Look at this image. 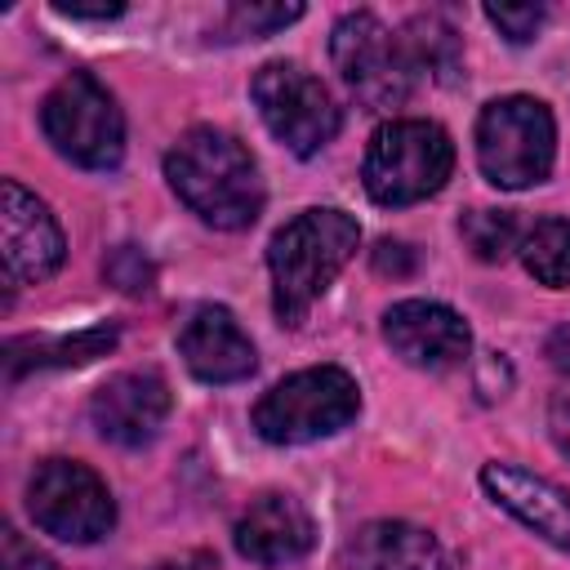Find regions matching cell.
<instances>
[{
    "mask_svg": "<svg viewBox=\"0 0 570 570\" xmlns=\"http://www.w3.org/2000/svg\"><path fill=\"white\" fill-rule=\"evenodd\" d=\"M481 490L490 494L494 508H503L512 521H521L543 543H552L570 557V494L557 481L494 459V463L481 468Z\"/></svg>",
    "mask_w": 570,
    "mask_h": 570,
    "instance_id": "obj_14",
    "label": "cell"
},
{
    "mask_svg": "<svg viewBox=\"0 0 570 570\" xmlns=\"http://www.w3.org/2000/svg\"><path fill=\"white\" fill-rule=\"evenodd\" d=\"M401 40H405V53L414 62V76H428L436 85H454L459 80L463 45H459V31L441 13H414L401 27Z\"/></svg>",
    "mask_w": 570,
    "mask_h": 570,
    "instance_id": "obj_18",
    "label": "cell"
},
{
    "mask_svg": "<svg viewBox=\"0 0 570 570\" xmlns=\"http://www.w3.org/2000/svg\"><path fill=\"white\" fill-rule=\"evenodd\" d=\"M169 405H174V396H169L165 374H156V370H125V374H111L94 392L89 423H94V432L102 441L138 450V445L156 441V432L169 419Z\"/></svg>",
    "mask_w": 570,
    "mask_h": 570,
    "instance_id": "obj_12",
    "label": "cell"
},
{
    "mask_svg": "<svg viewBox=\"0 0 570 570\" xmlns=\"http://www.w3.org/2000/svg\"><path fill=\"white\" fill-rule=\"evenodd\" d=\"M298 18H303V4H232L223 18V31L232 40H240V36L258 40V36H272L289 22H298Z\"/></svg>",
    "mask_w": 570,
    "mask_h": 570,
    "instance_id": "obj_21",
    "label": "cell"
},
{
    "mask_svg": "<svg viewBox=\"0 0 570 570\" xmlns=\"http://www.w3.org/2000/svg\"><path fill=\"white\" fill-rule=\"evenodd\" d=\"M102 276L120 289V294H147L151 289V281H156V267H151V258L138 249V245H116L111 254H107V263H102Z\"/></svg>",
    "mask_w": 570,
    "mask_h": 570,
    "instance_id": "obj_22",
    "label": "cell"
},
{
    "mask_svg": "<svg viewBox=\"0 0 570 570\" xmlns=\"http://www.w3.org/2000/svg\"><path fill=\"white\" fill-rule=\"evenodd\" d=\"M557 160V120L548 102L530 94L490 98L476 116V165L485 183L503 191L534 187L552 174Z\"/></svg>",
    "mask_w": 570,
    "mask_h": 570,
    "instance_id": "obj_5",
    "label": "cell"
},
{
    "mask_svg": "<svg viewBox=\"0 0 570 570\" xmlns=\"http://www.w3.org/2000/svg\"><path fill=\"white\" fill-rule=\"evenodd\" d=\"M0 570H58V561L45 548H36L31 539H22L13 525H4V534H0Z\"/></svg>",
    "mask_w": 570,
    "mask_h": 570,
    "instance_id": "obj_24",
    "label": "cell"
},
{
    "mask_svg": "<svg viewBox=\"0 0 570 570\" xmlns=\"http://www.w3.org/2000/svg\"><path fill=\"white\" fill-rule=\"evenodd\" d=\"M548 432H552L557 450L570 459V396H552V405H548Z\"/></svg>",
    "mask_w": 570,
    "mask_h": 570,
    "instance_id": "obj_26",
    "label": "cell"
},
{
    "mask_svg": "<svg viewBox=\"0 0 570 570\" xmlns=\"http://www.w3.org/2000/svg\"><path fill=\"white\" fill-rule=\"evenodd\" d=\"M543 356H548V365H552L557 374H566V379H570V321H566V325H557V330L548 334Z\"/></svg>",
    "mask_w": 570,
    "mask_h": 570,
    "instance_id": "obj_27",
    "label": "cell"
},
{
    "mask_svg": "<svg viewBox=\"0 0 570 570\" xmlns=\"http://www.w3.org/2000/svg\"><path fill=\"white\" fill-rule=\"evenodd\" d=\"M31 521L62 543H98L116 525V499L107 481L76 459H45L27 481Z\"/></svg>",
    "mask_w": 570,
    "mask_h": 570,
    "instance_id": "obj_9",
    "label": "cell"
},
{
    "mask_svg": "<svg viewBox=\"0 0 570 570\" xmlns=\"http://www.w3.org/2000/svg\"><path fill=\"white\" fill-rule=\"evenodd\" d=\"M151 570H178V566H151Z\"/></svg>",
    "mask_w": 570,
    "mask_h": 570,
    "instance_id": "obj_29",
    "label": "cell"
},
{
    "mask_svg": "<svg viewBox=\"0 0 570 570\" xmlns=\"http://www.w3.org/2000/svg\"><path fill=\"white\" fill-rule=\"evenodd\" d=\"M120 330L116 321H102V325H89V330H76V334H58V338H9V347L18 352H31L22 361H4V374L9 383H18L27 370H71V365H89L98 356H107L116 347Z\"/></svg>",
    "mask_w": 570,
    "mask_h": 570,
    "instance_id": "obj_17",
    "label": "cell"
},
{
    "mask_svg": "<svg viewBox=\"0 0 570 570\" xmlns=\"http://www.w3.org/2000/svg\"><path fill=\"white\" fill-rule=\"evenodd\" d=\"M0 249H4V281L9 285L49 281L67 258V240H62L58 218L18 178L0 183Z\"/></svg>",
    "mask_w": 570,
    "mask_h": 570,
    "instance_id": "obj_10",
    "label": "cell"
},
{
    "mask_svg": "<svg viewBox=\"0 0 570 570\" xmlns=\"http://www.w3.org/2000/svg\"><path fill=\"white\" fill-rule=\"evenodd\" d=\"M454 174V142L436 120H387L365 147V191L374 205L401 209L436 196Z\"/></svg>",
    "mask_w": 570,
    "mask_h": 570,
    "instance_id": "obj_3",
    "label": "cell"
},
{
    "mask_svg": "<svg viewBox=\"0 0 570 570\" xmlns=\"http://www.w3.org/2000/svg\"><path fill=\"white\" fill-rule=\"evenodd\" d=\"M178 356H183V365L200 383H240L258 365L249 334L218 303H205V307H196L183 321V330H178Z\"/></svg>",
    "mask_w": 570,
    "mask_h": 570,
    "instance_id": "obj_15",
    "label": "cell"
},
{
    "mask_svg": "<svg viewBox=\"0 0 570 570\" xmlns=\"http://www.w3.org/2000/svg\"><path fill=\"white\" fill-rule=\"evenodd\" d=\"M459 236L481 263H503L512 249H521V232L508 209H468L459 218Z\"/></svg>",
    "mask_w": 570,
    "mask_h": 570,
    "instance_id": "obj_20",
    "label": "cell"
},
{
    "mask_svg": "<svg viewBox=\"0 0 570 570\" xmlns=\"http://www.w3.org/2000/svg\"><path fill=\"white\" fill-rule=\"evenodd\" d=\"M370 263H374L379 276H410L414 272V249L405 240H379Z\"/></svg>",
    "mask_w": 570,
    "mask_h": 570,
    "instance_id": "obj_25",
    "label": "cell"
},
{
    "mask_svg": "<svg viewBox=\"0 0 570 570\" xmlns=\"http://www.w3.org/2000/svg\"><path fill=\"white\" fill-rule=\"evenodd\" d=\"M232 543H236V552L245 561H254L263 570H281V566H294V561H303L312 552L316 521L294 494L267 490L236 517Z\"/></svg>",
    "mask_w": 570,
    "mask_h": 570,
    "instance_id": "obj_13",
    "label": "cell"
},
{
    "mask_svg": "<svg viewBox=\"0 0 570 570\" xmlns=\"http://www.w3.org/2000/svg\"><path fill=\"white\" fill-rule=\"evenodd\" d=\"M521 267L548 285V289H566L570 285V218H543L521 236Z\"/></svg>",
    "mask_w": 570,
    "mask_h": 570,
    "instance_id": "obj_19",
    "label": "cell"
},
{
    "mask_svg": "<svg viewBox=\"0 0 570 570\" xmlns=\"http://www.w3.org/2000/svg\"><path fill=\"white\" fill-rule=\"evenodd\" d=\"M361 245V223L334 205H316L294 214L267 240V272H272V307L276 321L298 330L316 298L334 285V276L352 263Z\"/></svg>",
    "mask_w": 570,
    "mask_h": 570,
    "instance_id": "obj_2",
    "label": "cell"
},
{
    "mask_svg": "<svg viewBox=\"0 0 570 570\" xmlns=\"http://www.w3.org/2000/svg\"><path fill=\"white\" fill-rule=\"evenodd\" d=\"M383 338H387V347L405 365L428 370V374L454 370L472 352L468 321L454 307L432 303V298H401V303H392L383 312Z\"/></svg>",
    "mask_w": 570,
    "mask_h": 570,
    "instance_id": "obj_11",
    "label": "cell"
},
{
    "mask_svg": "<svg viewBox=\"0 0 570 570\" xmlns=\"http://www.w3.org/2000/svg\"><path fill=\"white\" fill-rule=\"evenodd\" d=\"M361 414V387L338 365H307L272 383L254 405V432L272 445H307Z\"/></svg>",
    "mask_w": 570,
    "mask_h": 570,
    "instance_id": "obj_4",
    "label": "cell"
},
{
    "mask_svg": "<svg viewBox=\"0 0 570 570\" xmlns=\"http://www.w3.org/2000/svg\"><path fill=\"white\" fill-rule=\"evenodd\" d=\"M53 13L76 18V22H107V18H120L125 4H53Z\"/></svg>",
    "mask_w": 570,
    "mask_h": 570,
    "instance_id": "obj_28",
    "label": "cell"
},
{
    "mask_svg": "<svg viewBox=\"0 0 570 570\" xmlns=\"http://www.w3.org/2000/svg\"><path fill=\"white\" fill-rule=\"evenodd\" d=\"M330 58L352 98L365 111H392L414 89V62L405 53V40L392 36L370 9H352L330 31Z\"/></svg>",
    "mask_w": 570,
    "mask_h": 570,
    "instance_id": "obj_7",
    "label": "cell"
},
{
    "mask_svg": "<svg viewBox=\"0 0 570 570\" xmlns=\"http://www.w3.org/2000/svg\"><path fill=\"white\" fill-rule=\"evenodd\" d=\"M165 178L174 196L209 227L240 232L263 214V178L240 138L214 125L187 129L165 151Z\"/></svg>",
    "mask_w": 570,
    "mask_h": 570,
    "instance_id": "obj_1",
    "label": "cell"
},
{
    "mask_svg": "<svg viewBox=\"0 0 570 570\" xmlns=\"http://www.w3.org/2000/svg\"><path fill=\"white\" fill-rule=\"evenodd\" d=\"M338 570H450L441 539L414 521H365L338 552Z\"/></svg>",
    "mask_w": 570,
    "mask_h": 570,
    "instance_id": "obj_16",
    "label": "cell"
},
{
    "mask_svg": "<svg viewBox=\"0 0 570 570\" xmlns=\"http://www.w3.org/2000/svg\"><path fill=\"white\" fill-rule=\"evenodd\" d=\"M481 13H485V22L499 27V36L512 40V45H530V40L539 36L543 18H548L543 4H485Z\"/></svg>",
    "mask_w": 570,
    "mask_h": 570,
    "instance_id": "obj_23",
    "label": "cell"
},
{
    "mask_svg": "<svg viewBox=\"0 0 570 570\" xmlns=\"http://www.w3.org/2000/svg\"><path fill=\"white\" fill-rule=\"evenodd\" d=\"M40 129L53 151L80 169H116L125 156V116L94 71H67L45 94Z\"/></svg>",
    "mask_w": 570,
    "mask_h": 570,
    "instance_id": "obj_6",
    "label": "cell"
},
{
    "mask_svg": "<svg viewBox=\"0 0 570 570\" xmlns=\"http://www.w3.org/2000/svg\"><path fill=\"white\" fill-rule=\"evenodd\" d=\"M249 98L263 116V125L272 129L276 142H285L294 156H316L343 125L338 102L330 98V89L303 71L298 62H263L249 80Z\"/></svg>",
    "mask_w": 570,
    "mask_h": 570,
    "instance_id": "obj_8",
    "label": "cell"
}]
</instances>
